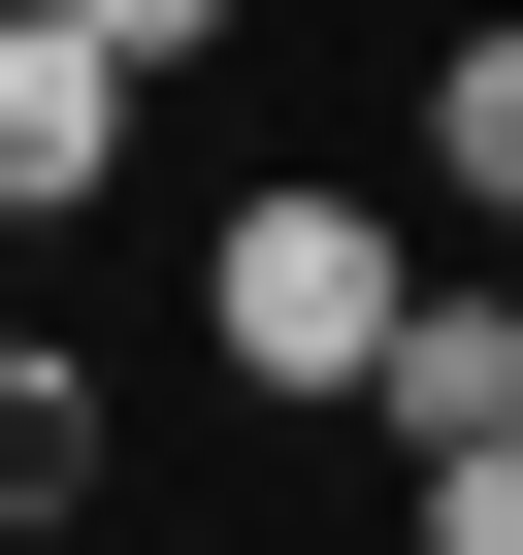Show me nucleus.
<instances>
[{
    "mask_svg": "<svg viewBox=\"0 0 523 555\" xmlns=\"http://www.w3.org/2000/svg\"><path fill=\"white\" fill-rule=\"evenodd\" d=\"M425 164H458V196L523 229V34H458V66H425Z\"/></svg>",
    "mask_w": 523,
    "mask_h": 555,
    "instance_id": "obj_4",
    "label": "nucleus"
},
{
    "mask_svg": "<svg viewBox=\"0 0 523 555\" xmlns=\"http://www.w3.org/2000/svg\"><path fill=\"white\" fill-rule=\"evenodd\" d=\"M99 34H131V66H196V34H229V0H99Z\"/></svg>",
    "mask_w": 523,
    "mask_h": 555,
    "instance_id": "obj_7",
    "label": "nucleus"
},
{
    "mask_svg": "<svg viewBox=\"0 0 523 555\" xmlns=\"http://www.w3.org/2000/svg\"><path fill=\"white\" fill-rule=\"evenodd\" d=\"M393 196H229V261H196V327H229V392H360L393 360Z\"/></svg>",
    "mask_w": 523,
    "mask_h": 555,
    "instance_id": "obj_1",
    "label": "nucleus"
},
{
    "mask_svg": "<svg viewBox=\"0 0 523 555\" xmlns=\"http://www.w3.org/2000/svg\"><path fill=\"white\" fill-rule=\"evenodd\" d=\"M360 425H393V457H490V425H523V295H393Z\"/></svg>",
    "mask_w": 523,
    "mask_h": 555,
    "instance_id": "obj_3",
    "label": "nucleus"
},
{
    "mask_svg": "<svg viewBox=\"0 0 523 555\" xmlns=\"http://www.w3.org/2000/svg\"><path fill=\"white\" fill-rule=\"evenodd\" d=\"M131 99H164V66L99 34V0H0V229H66V196L131 164Z\"/></svg>",
    "mask_w": 523,
    "mask_h": 555,
    "instance_id": "obj_2",
    "label": "nucleus"
},
{
    "mask_svg": "<svg viewBox=\"0 0 523 555\" xmlns=\"http://www.w3.org/2000/svg\"><path fill=\"white\" fill-rule=\"evenodd\" d=\"M425 522H458V555H523V425H490V457H425Z\"/></svg>",
    "mask_w": 523,
    "mask_h": 555,
    "instance_id": "obj_6",
    "label": "nucleus"
},
{
    "mask_svg": "<svg viewBox=\"0 0 523 555\" xmlns=\"http://www.w3.org/2000/svg\"><path fill=\"white\" fill-rule=\"evenodd\" d=\"M66 490H99V392H66V360H0V522H66Z\"/></svg>",
    "mask_w": 523,
    "mask_h": 555,
    "instance_id": "obj_5",
    "label": "nucleus"
}]
</instances>
